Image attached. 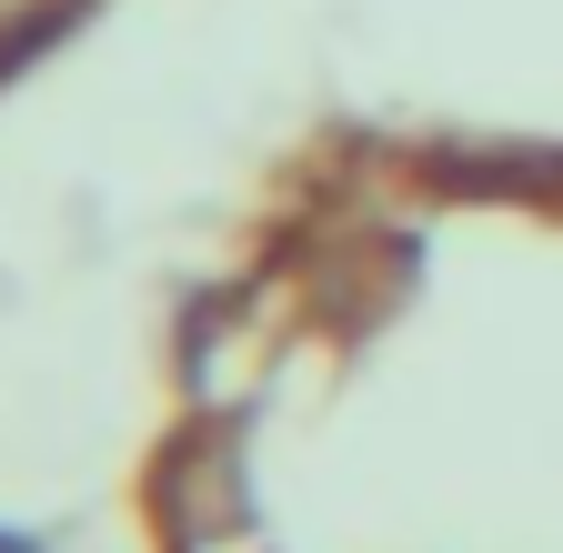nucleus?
Segmentation results:
<instances>
[{
    "mask_svg": "<svg viewBox=\"0 0 563 553\" xmlns=\"http://www.w3.org/2000/svg\"><path fill=\"white\" fill-rule=\"evenodd\" d=\"M141 533L563 553V142H302L172 312Z\"/></svg>",
    "mask_w": 563,
    "mask_h": 553,
    "instance_id": "obj_1",
    "label": "nucleus"
},
{
    "mask_svg": "<svg viewBox=\"0 0 563 553\" xmlns=\"http://www.w3.org/2000/svg\"><path fill=\"white\" fill-rule=\"evenodd\" d=\"M70 11H81V0H0V81H11V71H21V60H31Z\"/></svg>",
    "mask_w": 563,
    "mask_h": 553,
    "instance_id": "obj_2",
    "label": "nucleus"
}]
</instances>
